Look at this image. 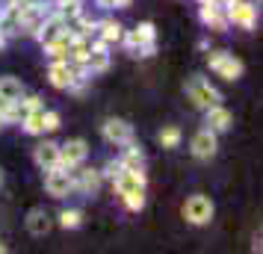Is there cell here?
I'll return each instance as SVG.
<instances>
[{
  "mask_svg": "<svg viewBox=\"0 0 263 254\" xmlns=\"http://www.w3.org/2000/svg\"><path fill=\"white\" fill-rule=\"evenodd\" d=\"M121 42L127 45V50H130L133 56H151L157 48V30L154 24H139L136 30H130V33H124L121 36Z\"/></svg>",
  "mask_w": 263,
  "mask_h": 254,
  "instance_id": "cell-1",
  "label": "cell"
},
{
  "mask_svg": "<svg viewBox=\"0 0 263 254\" xmlns=\"http://www.w3.org/2000/svg\"><path fill=\"white\" fill-rule=\"evenodd\" d=\"M207 65H210V71H216L222 80H237L239 74H242V60H237L234 53H228V50H210L207 53Z\"/></svg>",
  "mask_w": 263,
  "mask_h": 254,
  "instance_id": "cell-2",
  "label": "cell"
},
{
  "mask_svg": "<svg viewBox=\"0 0 263 254\" xmlns=\"http://www.w3.org/2000/svg\"><path fill=\"white\" fill-rule=\"evenodd\" d=\"M186 95H190V101L195 107H201V109H210V107H216V104H222V95H219L213 86H210V80H204V77H190V80H186Z\"/></svg>",
  "mask_w": 263,
  "mask_h": 254,
  "instance_id": "cell-3",
  "label": "cell"
},
{
  "mask_svg": "<svg viewBox=\"0 0 263 254\" xmlns=\"http://www.w3.org/2000/svg\"><path fill=\"white\" fill-rule=\"evenodd\" d=\"M225 15L228 24H237L242 30H254V24H257V6L249 0H231L225 6Z\"/></svg>",
  "mask_w": 263,
  "mask_h": 254,
  "instance_id": "cell-4",
  "label": "cell"
},
{
  "mask_svg": "<svg viewBox=\"0 0 263 254\" xmlns=\"http://www.w3.org/2000/svg\"><path fill=\"white\" fill-rule=\"evenodd\" d=\"M45 189H48L50 198H65V195L74 192V178L71 169H62V166H53L45 174Z\"/></svg>",
  "mask_w": 263,
  "mask_h": 254,
  "instance_id": "cell-5",
  "label": "cell"
},
{
  "mask_svg": "<svg viewBox=\"0 0 263 254\" xmlns=\"http://www.w3.org/2000/svg\"><path fill=\"white\" fill-rule=\"evenodd\" d=\"M183 219L190 225H207L213 219V201L207 195H190L183 204Z\"/></svg>",
  "mask_w": 263,
  "mask_h": 254,
  "instance_id": "cell-6",
  "label": "cell"
},
{
  "mask_svg": "<svg viewBox=\"0 0 263 254\" xmlns=\"http://www.w3.org/2000/svg\"><path fill=\"white\" fill-rule=\"evenodd\" d=\"M86 157H89V145H86V139H68L65 145H60V166L62 169L83 166Z\"/></svg>",
  "mask_w": 263,
  "mask_h": 254,
  "instance_id": "cell-7",
  "label": "cell"
},
{
  "mask_svg": "<svg viewBox=\"0 0 263 254\" xmlns=\"http://www.w3.org/2000/svg\"><path fill=\"white\" fill-rule=\"evenodd\" d=\"M71 178H74V189L77 192H86V195H95L101 189V183H104L101 169H80V166H74Z\"/></svg>",
  "mask_w": 263,
  "mask_h": 254,
  "instance_id": "cell-8",
  "label": "cell"
},
{
  "mask_svg": "<svg viewBox=\"0 0 263 254\" xmlns=\"http://www.w3.org/2000/svg\"><path fill=\"white\" fill-rule=\"evenodd\" d=\"M101 133H104V139L109 145H127V142H133V127L124 119H107L104 127H101Z\"/></svg>",
  "mask_w": 263,
  "mask_h": 254,
  "instance_id": "cell-9",
  "label": "cell"
},
{
  "mask_svg": "<svg viewBox=\"0 0 263 254\" xmlns=\"http://www.w3.org/2000/svg\"><path fill=\"white\" fill-rule=\"evenodd\" d=\"M219 133H213L210 127H204V130H198V133L192 136V154L198 160H210L216 154V148H219V139H216Z\"/></svg>",
  "mask_w": 263,
  "mask_h": 254,
  "instance_id": "cell-10",
  "label": "cell"
},
{
  "mask_svg": "<svg viewBox=\"0 0 263 254\" xmlns=\"http://www.w3.org/2000/svg\"><path fill=\"white\" fill-rule=\"evenodd\" d=\"M112 186L119 195L136 192V189H145V169L142 171H130V169H121L116 178H112Z\"/></svg>",
  "mask_w": 263,
  "mask_h": 254,
  "instance_id": "cell-11",
  "label": "cell"
},
{
  "mask_svg": "<svg viewBox=\"0 0 263 254\" xmlns=\"http://www.w3.org/2000/svg\"><path fill=\"white\" fill-rule=\"evenodd\" d=\"M109 68V50L107 45H101V42H95L92 45V50H89V56H86L83 62V71L86 74H101Z\"/></svg>",
  "mask_w": 263,
  "mask_h": 254,
  "instance_id": "cell-12",
  "label": "cell"
},
{
  "mask_svg": "<svg viewBox=\"0 0 263 254\" xmlns=\"http://www.w3.org/2000/svg\"><path fill=\"white\" fill-rule=\"evenodd\" d=\"M204 112H207V127H210L213 133L231 130V124H234V112H231V109H225L222 104H216V107L204 109Z\"/></svg>",
  "mask_w": 263,
  "mask_h": 254,
  "instance_id": "cell-13",
  "label": "cell"
},
{
  "mask_svg": "<svg viewBox=\"0 0 263 254\" xmlns=\"http://www.w3.org/2000/svg\"><path fill=\"white\" fill-rule=\"evenodd\" d=\"M201 24L210 27L213 33H222L228 30V15L222 6H216V3H201Z\"/></svg>",
  "mask_w": 263,
  "mask_h": 254,
  "instance_id": "cell-14",
  "label": "cell"
},
{
  "mask_svg": "<svg viewBox=\"0 0 263 254\" xmlns=\"http://www.w3.org/2000/svg\"><path fill=\"white\" fill-rule=\"evenodd\" d=\"M33 160H36V166L42 171L53 169V166H60V145L57 142H42V145H36V154H33Z\"/></svg>",
  "mask_w": 263,
  "mask_h": 254,
  "instance_id": "cell-15",
  "label": "cell"
},
{
  "mask_svg": "<svg viewBox=\"0 0 263 254\" xmlns=\"http://www.w3.org/2000/svg\"><path fill=\"white\" fill-rule=\"evenodd\" d=\"M98 30V42L101 45H116V42H121V36H124V27L119 24V21H112V18H107V21H101V24H95Z\"/></svg>",
  "mask_w": 263,
  "mask_h": 254,
  "instance_id": "cell-16",
  "label": "cell"
},
{
  "mask_svg": "<svg viewBox=\"0 0 263 254\" xmlns=\"http://www.w3.org/2000/svg\"><path fill=\"white\" fill-rule=\"evenodd\" d=\"M50 225H53V222H50V216L42 210V207H36V210L27 213V230H30L33 237H45V233L50 230Z\"/></svg>",
  "mask_w": 263,
  "mask_h": 254,
  "instance_id": "cell-17",
  "label": "cell"
},
{
  "mask_svg": "<svg viewBox=\"0 0 263 254\" xmlns=\"http://www.w3.org/2000/svg\"><path fill=\"white\" fill-rule=\"evenodd\" d=\"M121 169H130V171H142L145 169V154L139 151V148H133V142H127V148H124V154H121Z\"/></svg>",
  "mask_w": 263,
  "mask_h": 254,
  "instance_id": "cell-18",
  "label": "cell"
},
{
  "mask_svg": "<svg viewBox=\"0 0 263 254\" xmlns=\"http://www.w3.org/2000/svg\"><path fill=\"white\" fill-rule=\"evenodd\" d=\"M21 124H24V130H27L30 136L45 133V107H39V109H33V112H27Z\"/></svg>",
  "mask_w": 263,
  "mask_h": 254,
  "instance_id": "cell-19",
  "label": "cell"
},
{
  "mask_svg": "<svg viewBox=\"0 0 263 254\" xmlns=\"http://www.w3.org/2000/svg\"><path fill=\"white\" fill-rule=\"evenodd\" d=\"M21 95H24V83H21L18 77H0V97L18 101Z\"/></svg>",
  "mask_w": 263,
  "mask_h": 254,
  "instance_id": "cell-20",
  "label": "cell"
},
{
  "mask_svg": "<svg viewBox=\"0 0 263 254\" xmlns=\"http://www.w3.org/2000/svg\"><path fill=\"white\" fill-rule=\"evenodd\" d=\"M157 139H160V145H163V148H178L180 139H183V133H180L178 124H166V127L160 130V136H157Z\"/></svg>",
  "mask_w": 263,
  "mask_h": 254,
  "instance_id": "cell-21",
  "label": "cell"
},
{
  "mask_svg": "<svg viewBox=\"0 0 263 254\" xmlns=\"http://www.w3.org/2000/svg\"><path fill=\"white\" fill-rule=\"evenodd\" d=\"M60 225L65 230L80 228V225H83V213H80V210H62V213H60Z\"/></svg>",
  "mask_w": 263,
  "mask_h": 254,
  "instance_id": "cell-22",
  "label": "cell"
},
{
  "mask_svg": "<svg viewBox=\"0 0 263 254\" xmlns=\"http://www.w3.org/2000/svg\"><path fill=\"white\" fill-rule=\"evenodd\" d=\"M121 201H124V207H127V210H133V213H139V210L145 207V189H136V192L121 195Z\"/></svg>",
  "mask_w": 263,
  "mask_h": 254,
  "instance_id": "cell-23",
  "label": "cell"
},
{
  "mask_svg": "<svg viewBox=\"0 0 263 254\" xmlns=\"http://www.w3.org/2000/svg\"><path fill=\"white\" fill-rule=\"evenodd\" d=\"M60 127V112H50V109H45V130H57Z\"/></svg>",
  "mask_w": 263,
  "mask_h": 254,
  "instance_id": "cell-24",
  "label": "cell"
},
{
  "mask_svg": "<svg viewBox=\"0 0 263 254\" xmlns=\"http://www.w3.org/2000/svg\"><path fill=\"white\" fill-rule=\"evenodd\" d=\"M119 171H121V163H119V160H109L107 166H104V171H101V174H104V178H109V181H112V178H116Z\"/></svg>",
  "mask_w": 263,
  "mask_h": 254,
  "instance_id": "cell-25",
  "label": "cell"
},
{
  "mask_svg": "<svg viewBox=\"0 0 263 254\" xmlns=\"http://www.w3.org/2000/svg\"><path fill=\"white\" fill-rule=\"evenodd\" d=\"M98 6H104V9H124V6H130V0H98Z\"/></svg>",
  "mask_w": 263,
  "mask_h": 254,
  "instance_id": "cell-26",
  "label": "cell"
},
{
  "mask_svg": "<svg viewBox=\"0 0 263 254\" xmlns=\"http://www.w3.org/2000/svg\"><path fill=\"white\" fill-rule=\"evenodd\" d=\"M9 104H12V101H6V97H0V115H3L6 109H9Z\"/></svg>",
  "mask_w": 263,
  "mask_h": 254,
  "instance_id": "cell-27",
  "label": "cell"
},
{
  "mask_svg": "<svg viewBox=\"0 0 263 254\" xmlns=\"http://www.w3.org/2000/svg\"><path fill=\"white\" fill-rule=\"evenodd\" d=\"M3 124H6V119H3V115H0V130H3Z\"/></svg>",
  "mask_w": 263,
  "mask_h": 254,
  "instance_id": "cell-28",
  "label": "cell"
},
{
  "mask_svg": "<svg viewBox=\"0 0 263 254\" xmlns=\"http://www.w3.org/2000/svg\"><path fill=\"white\" fill-rule=\"evenodd\" d=\"M3 251H6V245H3V242H0V254H3Z\"/></svg>",
  "mask_w": 263,
  "mask_h": 254,
  "instance_id": "cell-29",
  "label": "cell"
},
{
  "mask_svg": "<svg viewBox=\"0 0 263 254\" xmlns=\"http://www.w3.org/2000/svg\"><path fill=\"white\" fill-rule=\"evenodd\" d=\"M3 9H6V6H3V3H0V18H3Z\"/></svg>",
  "mask_w": 263,
  "mask_h": 254,
  "instance_id": "cell-30",
  "label": "cell"
},
{
  "mask_svg": "<svg viewBox=\"0 0 263 254\" xmlns=\"http://www.w3.org/2000/svg\"><path fill=\"white\" fill-rule=\"evenodd\" d=\"M0 181H3V169H0Z\"/></svg>",
  "mask_w": 263,
  "mask_h": 254,
  "instance_id": "cell-31",
  "label": "cell"
}]
</instances>
